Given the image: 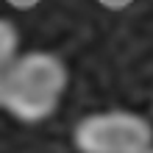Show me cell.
Wrapping results in <instances>:
<instances>
[{
    "label": "cell",
    "instance_id": "cell-1",
    "mask_svg": "<svg viewBox=\"0 0 153 153\" xmlns=\"http://www.w3.org/2000/svg\"><path fill=\"white\" fill-rule=\"evenodd\" d=\"M70 73L56 53L28 50L14 59L0 86V106L22 123H39L59 109Z\"/></svg>",
    "mask_w": 153,
    "mask_h": 153
},
{
    "label": "cell",
    "instance_id": "cell-2",
    "mask_svg": "<svg viewBox=\"0 0 153 153\" xmlns=\"http://www.w3.org/2000/svg\"><path fill=\"white\" fill-rule=\"evenodd\" d=\"M73 145L78 153H148L153 125L148 117L125 109L95 111L75 123Z\"/></svg>",
    "mask_w": 153,
    "mask_h": 153
},
{
    "label": "cell",
    "instance_id": "cell-3",
    "mask_svg": "<svg viewBox=\"0 0 153 153\" xmlns=\"http://www.w3.org/2000/svg\"><path fill=\"white\" fill-rule=\"evenodd\" d=\"M20 36H17V28L8 20H0V86H3V78L8 73V67L14 64V59L20 56Z\"/></svg>",
    "mask_w": 153,
    "mask_h": 153
},
{
    "label": "cell",
    "instance_id": "cell-4",
    "mask_svg": "<svg viewBox=\"0 0 153 153\" xmlns=\"http://www.w3.org/2000/svg\"><path fill=\"white\" fill-rule=\"evenodd\" d=\"M148 153H153V145H150V148H148Z\"/></svg>",
    "mask_w": 153,
    "mask_h": 153
}]
</instances>
